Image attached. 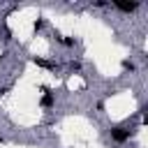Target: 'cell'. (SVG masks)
Listing matches in <instances>:
<instances>
[{
	"label": "cell",
	"mask_w": 148,
	"mask_h": 148,
	"mask_svg": "<svg viewBox=\"0 0 148 148\" xmlns=\"http://www.w3.org/2000/svg\"><path fill=\"white\" fill-rule=\"evenodd\" d=\"M130 130H125V127H111V139L116 141V143H125L127 139H130Z\"/></svg>",
	"instance_id": "6da1fadb"
},
{
	"label": "cell",
	"mask_w": 148,
	"mask_h": 148,
	"mask_svg": "<svg viewBox=\"0 0 148 148\" xmlns=\"http://www.w3.org/2000/svg\"><path fill=\"white\" fill-rule=\"evenodd\" d=\"M113 7L118 12H123V14H130V12H136L139 2H113Z\"/></svg>",
	"instance_id": "7a4b0ae2"
},
{
	"label": "cell",
	"mask_w": 148,
	"mask_h": 148,
	"mask_svg": "<svg viewBox=\"0 0 148 148\" xmlns=\"http://www.w3.org/2000/svg\"><path fill=\"white\" fill-rule=\"evenodd\" d=\"M42 90H44V95H42V102H39V104H42L44 109H51V106H53V92H49V88H42Z\"/></svg>",
	"instance_id": "3957f363"
},
{
	"label": "cell",
	"mask_w": 148,
	"mask_h": 148,
	"mask_svg": "<svg viewBox=\"0 0 148 148\" xmlns=\"http://www.w3.org/2000/svg\"><path fill=\"white\" fill-rule=\"evenodd\" d=\"M35 65H39V67H44V69H56V65H53V62L42 60V58H35Z\"/></svg>",
	"instance_id": "277c9868"
},
{
	"label": "cell",
	"mask_w": 148,
	"mask_h": 148,
	"mask_svg": "<svg viewBox=\"0 0 148 148\" xmlns=\"http://www.w3.org/2000/svg\"><path fill=\"white\" fill-rule=\"evenodd\" d=\"M58 42L65 44V46H74V39H69V37H60V35H58Z\"/></svg>",
	"instance_id": "5b68a950"
},
{
	"label": "cell",
	"mask_w": 148,
	"mask_h": 148,
	"mask_svg": "<svg viewBox=\"0 0 148 148\" xmlns=\"http://www.w3.org/2000/svg\"><path fill=\"white\" fill-rule=\"evenodd\" d=\"M42 28H44V21H42V18H37V21H35V32H39Z\"/></svg>",
	"instance_id": "8992f818"
},
{
	"label": "cell",
	"mask_w": 148,
	"mask_h": 148,
	"mask_svg": "<svg viewBox=\"0 0 148 148\" xmlns=\"http://www.w3.org/2000/svg\"><path fill=\"white\" fill-rule=\"evenodd\" d=\"M123 69H130V72H132V69H134V65H132L130 60H123Z\"/></svg>",
	"instance_id": "52a82bcc"
}]
</instances>
